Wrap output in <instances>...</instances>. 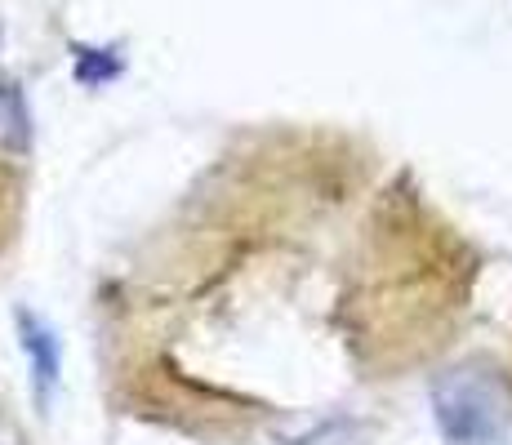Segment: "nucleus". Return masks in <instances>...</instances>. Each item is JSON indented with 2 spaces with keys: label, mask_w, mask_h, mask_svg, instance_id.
Instances as JSON below:
<instances>
[{
  "label": "nucleus",
  "mask_w": 512,
  "mask_h": 445,
  "mask_svg": "<svg viewBox=\"0 0 512 445\" xmlns=\"http://www.w3.org/2000/svg\"><path fill=\"white\" fill-rule=\"evenodd\" d=\"M0 445H27V437L18 432V423L9 419V410L0 405Z\"/></svg>",
  "instance_id": "f03ea898"
},
{
  "label": "nucleus",
  "mask_w": 512,
  "mask_h": 445,
  "mask_svg": "<svg viewBox=\"0 0 512 445\" xmlns=\"http://www.w3.org/2000/svg\"><path fill=\"white\" fill-rule=\"evenodd\" d=\"M437 414L450 445H512L504 401L477 379H450L437 392Z\"/></svg>",
  "instance_id": "f257e3e1"
}]
</instances>
